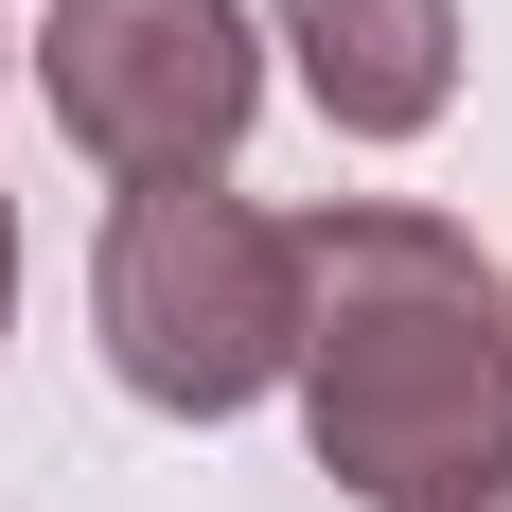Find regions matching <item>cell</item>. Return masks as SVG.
<instances>
[{"label":"cell","instance_id":"obj_3","mask_svg":"<svg viewBox=\"0 0 512 512\" xmlns=\"http://www.w3.org/2000/svg\"><path fill=\"white\" fill-rule=\"evenodd\" d=\"M53 142L106 159V177H230V142L265 124V18L248 0H53L36 36Z\"/></svg>","mask_w":512,"mask_h":512},{"label":"cell","instance_id":"obj_4","mask_svg":"<svg viewBox=\"0 0 512 512\" xmlns=\"http://www.w3.org/2000/svg\"><path fill=\"white\" fill-rule=\"evenodd\" d=\"M265 53L336 142H424L460 106V0H265Z\"/></svg>","mask_w":512,"mask_h":512},{"label":"cell","instance_id":"obj_2","mask_svg":"<svg viewBox=\"0 0 512 512\" xmlns=\"http://www.w3.org/2000/svg\"><path fill=\"white\" fill-rule=\"evenodd\" d=\"M89 336L124 371V407L248 424L301 371V212L230 195V177H124L89 248Z\"/></svg>","mask_w":512,"mask_h":512},{"label":"cell","instance_id":"obj_7","mask_svg":"<svg viewBox=\"0 0 512 512\" xmlns=\"http://www.w3.org/2000/svg\"><path fill=\"white\" fill-rule=\"evenodd\" d=\"M0 71H18V36H0Z\"/></svg>","mask_w":512,"mask_h":512},{"label":"cell","instance_id":"obj_6","mask_svg":"<svg viewBox=\"0 0 512 512\" xmlns=\"http://www.w3.org/2000/svg\"><path fill=\"white\" fill-rule=\"evenodd\" d=\"M0 336H18V195H0Z\"/></svg>","mask_w":512,"mask_h":512},{"label":"cell","instance_id":"obj_1","mask_svg":"<svg viewBox=\"0 0 512 512\" xmlns=\"http://www.w3.org/2000/svg\"><path fill=\"white\" fill-rule=\"evenodd\" d=\"M318 477L354 512H424L512 460V283L460 212L336 195L301 212V371H283Z\"/></svg>","mask_w":512,"mask_h":512},{"label":"cell","instance_id":"obj_5","mask_svg":"<svg viewBox=\"0 0 512 512\" xmlns=\"http://www.w3.org/2000/svg\"><path fill=\"white\" fill-rule=\"evenodd\" d=\"M424 512H512V460H495V477H460V495H424Z\"/></svg>","mask_w":512,"mask_h":512}]
</instances>
